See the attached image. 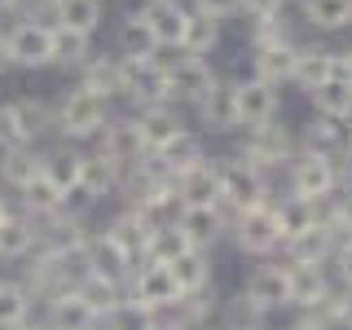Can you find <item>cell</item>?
Returning <instances> with one entry per match:
<instances>
[{
  "label": "cell",
  "instance_id": "be15d7a7",
  "mask_svg": "<svg viewBox=\"0 0 352 330\" xmlns=\"http://www.w3.org/2000/svg\"><path fill=\"white\" fill-rule=\"evenodd\" d=\"M53 5H58V0H53Z\"/></svg>",
  "mask_w": 352,
  "mask_h": 330
},
{
  "label": "cell",
  "instance_id": "277c9868",
  "mask_svg": "<svg viewBox=\"0 0 352 330\" xmlns=\"http://www.w3.org/2000/svg\"><path fill=\"white\" fill-rule=\"evenodd\" d=\"M216 172H220V207H225L229 216L269 203V181H264V172L238 163L234 154H229V159H216Z\"/></svg>",
  "mask_w": 352,
  "mask_h": 330
},
{
  "label": "cell",
  "instance_id": "e7e4bbea",
  "mask_svg": "<svg viewBox=\"0 0 352 330\" xmlns=\"http://www.w3.org/2000/svg\"><path fill=\"white\" fill-rule=\"evenodd\" d=\"M97 330H102V326H97Z\"/></svg>",
  "mask_w": 352,
  "mask_h": 330
},
{
  "label": "cell",
  "instance_id": "2e32d148",
  "mask_svg": "<svg viewBox=\"0 0 352 330\" xmlns=\"http://www.w3.org/2000/svg\"><path fill=\"white\" fill-rule=\"evenodd\" d=\"M234 97H238V128H260L278 119V88L260 80H238Z\"/></svg>",
  "mask_w": 352,
  "mask_h": 330
},
{
  "label": "cell",
  "instance_id": "c3c4849f",
  "mask_svg": "<svg viewBox=\"0 0 352 330\" xmlns=\"http://www.w3.org/2000/svg\"><path fill=\"white\" fill-rule=\"evenodd\" d=\"M190 9H198V14L225 22V18H238L242 14V0H190Z\"/></svg>",
  "mask_w": 352,
  "mask_h": 330
},
{
  "label": "cell",
  "instance_id": "f907efd6",
  "mask_svg": "<svg viewBox=\"0 0 352 330\" xmlns=\"http://www.w3.org/2000/svg\"><path fill=\"white\" fill-rule=\"evenodd\" d=\"M330 273H335V282H339V286H348V291H352V238H348V242H339V247H335V260H330Z\"/></svg>",
  "mask_w": 352,
  "mask_h": 330
},
{
  "label": "cell",
  "instance_id": "83f0119b",
  "mask_svg": "<svg viewBox=\"0 0 352 330\" xmlns=\"http://www.w3.org/2000/svg\"><path fill=\"white\" fill-rule=\"evenodd\" d=\"M80 88L93 93V97H102V102L124 97V71H119V58H88L80 66Z\"/></svg>",
  "mask_w": 352,
  "mask_h": 330
},
{
  "label": "cell",
  "instance_id": "1f68e13d",
  "mask_svg": "<svg viewBox=\"0 0 352 330\" xmlns=\"http://www.w3.org/2000/svg\"><path fill=\"white\" fill-rule=\"evenodd\" d=\"M119 58H128V62H154L159 58V40L150 36V27L141 22L137 9L119 22Z\"/></svg>",
  "mask_w": 352,
  "mask_h": 330
},
{
  "label": "cell",
  "instance_id": "8992f818",
  "mask_svg": "<svg viewBox=\"0 0 352 330\" xmlns=\"http://www.w3.org/2000/svg\"><path fill=\"white\" fill-rule=\"evenodd\" d=\"M286 181H291V198H304V203H322V198L339 194V168L308 150H300L286 163Z\"/></svg>",
  "mask_w": 352,
  "mask_h": 330
},
{
  "label": "cell",
  "instance_id": "ee69618b",
  "mask_svg": "<svg viewBox=\"0 0 352 330\" xmlns=\"http://www.w3.org/2000/svg\"><path fill=\"white\" fill-rule=\"evenodd\" d=\"M190 251V242H185V234L181 229H159V234H150V242H146V256H141V264H176Z\"/></svg>",
  "mask_w": 352,
  "mask_h": 330
},
{
  "label": "cell",
  "instance_id": "b9f144b4",
  "mask_svg": "<svg viewBox=\"0 0 352 330\" xmlns=\"http://www.w3.org/2000/svg\"><path fill=\"white\" fill-rule=\"evenodd\" d=\"M80 159L84 154H75L71 146H62V150H53V154H44V176H49L53 185L62 190V198L80 185Z\"/></svg>",
  "mask_w": 352,
  "mask_h": 330
},
{
  "label": "cell",
  "instance_id": "6f0895ef",
  "mask_svg": "<svg viewBox=\"0 0 352 330\" xmlns=\"http://www.w3.org/2000/svg\"><path fill=\"white\" fill-rule=\"evenodd\" d=\"M282 330H317L313 322H304V317H300V322H291V326H282Z\"/></svg>",
  "mask_w": 352,
  "mask_h": 330
},
{
  "label": "cell",
  "instance_id": "f6af8a7d",
  "mask_svg": "<svg viewBox=\"0 0 352 330\" xmlns=\"http://www.w3.org/2000/svg\"><path fill=\"white\" fill-rule=\"evenodd\" d=\"M291 44H300L295 40V27H291V18H269V22H251V53H260V49H291Z\"/></svg>",
  "mask_w": 352,
  "mask_h": 330
},
{
  "label": "cell",
  "instance_id": "91938a15",
  "mask_svg": "<svg viewBox=\"0 0 352 330\" xmlns=\"http://www.w3.org/2000/svg\"><path fill=\"white\" fill-rule=\"evenodd\" d=\"M0 14H14V0H0Z\"/></svg>",
  "mask_w": 352,
  "mask_h": 330
},
{
  "label": "cell",
  "instance_id": "680465c9",
  "mask_svg": "<svg viewBox=\"0 0 352 330\" xmlns=\"http://www.w3.org/2000/svg\"><path fill=\"white\" fill-rule=\"evenodd\" d=\"M0 220H9V203H5V194H0Z\"/></svg>",
  "mask_w": 352,
  "mask_h": 330
},
{
  "label": "cell",
  "instance_id": "6125c7cd",
  "mask_svg": "<svg viewBox=\"0 0 352 330\" xmlns=\"http://www.w3.org/2000/svg\"><path fill=\"white\" fill-rule=\"evenodd\" d=\"M159 330H172V326H163V322H159Z\"/></svg>",
  "mask_w": 352,
  "mask_h": 330
},
{
  "label": "cell",
  "instance_id": "9f6ffc18",
  "mask_svg": "<svg viewBox=\"0 0 352 330\" xmlns=\"http://www.w3.org/2000/svg\"><path fill=\"white\" fill-rule=\"evenodd\" d=\"M9 66V44H5V36H0V71Z\"/></svg>",
  "mask_w": 352,
  "mask_h": 330
},
{
  "label": "cell",
  "instance_id": "6da1fadb",
  "mask_svg": "<svg viewBox=\"0 0 352 330\" xmlns=\"http://www.w3.org/2000/svg\"><path fill=\"white\" fill-rule=\"evenodd\" d=\"M295 154H300V137L273 119V124L247 128V137L238 141L234 159L247 163V168H256V172H273V168H282V163H291Z\"/></svg>",
  "mask_w": 352,
  "mask_h": 330
},
{
  "label": "cell",
  "instance_id": "5b68a950",
  "mask_svg": "<svg viewBox=\"0 0 352 330\" xmlns=\"http://www.w3.org/2000/svg\"><path fill=\"white\" fill-rule=\"evenodd\" d=\"M9 62L14 66H27V71H40V66H53L58 62V31L40 18H22L9 27Z\"/></svg>",
  "mask_w": 352,
  "mask_h": 330
},
{
  "label": "cell",
  "instance_id": "8d00e7d4",
  "mask_svg": "<svg viewBox=\"0 0 352 330\" xmlns=\"http://www.w3.org/2000/svg\"><path fill=\"white\" fill-rule=\"evenodd\" d=\"M278 207V225H282V247L291 238L308 234V229H317V203H304V198H282Z\"/></svg>",
  "mask_w": 352,
  "mask_h": 330
},
{
  "label": "cell",
  "instance_id": "bcb514c9",
  "mask_svg": "<svg viewBox=\"0 0 352 330\" xmlns=\"http://www.w3.org/2000/svg\"><path fill=\"white\" fill-rule=\"evenodd\" d=\"M102 330H159V313H150V308L124 300V304H115L102 317Z\"/></svg>",
  "mask_w": 352,
  "mask_h": 330
},
{
  "label": "cell",
  "instance_id": "7dc6e473",
  "mask_svg": "<svg viewBox=\"0 0 352 330\" xmlns=\"http://www.w3.org/2000/svg\"><path fill=\"white\" fill-rule=\"evenodd\" d=\"M58 31V27H53ZM93 58V40L88 36H75V31H58V62L62 66H84Z\"/></svg>",
  "mask_w": 352,
  "mask_h": 330
},
{
  "label": "cell",
  "instance_id": "484cf974",
  "mask_svg": "<svg viewBox=\"0 0 352 330\" xmlns=\"http://www.w3.org/2000/svg\"><path fill=\"white\" fill-rule=\"evenodd\" d=\"M9 119H14V128H18V137L27 141H40L44 132H58V124H53V106L49 102H36V97H18V102H9Z\"/></svg>",
  "mask_w": 352,
  "mask_h": 330
},
{
  "label": "cell",
  "instance_id": "7a4b0ae2",
  "mask_svg": "<svg viewBox=\"0 0 352 330\" xmlns=\"http://www.w3.org/2000/svg\"><path fill=\"white\" fill-rule=\"evenodd\" d=\"M53 124H58V132L66 141H88V137L97 141L102 128L110 124V102L84 93V88L75 84L71 93H62V102L53 106Z\"/></svg>",
  "mask_w": 352,
  "mask_h": 330
},
{
  "label": "cell",
  "instance_id": "db71d44e",
  "mask_svg": "<svg viewBox=\"0 0 352 330\" xmlns=\"http://www.w3.org/2000/svg\"><path fill=\"white\" fill-rule=\"evenodd\" d=\"M339 75H344V80H352V44L348 49H339V66H335Z\"/></svg>",
  "mask_w": 352,
  "mask_h": 330
},
{
  "label": "cell",
  "instance_id": "d4e9b609",
  "mask_svg": "<svg viewBox=\"0 0 352 330\" xmlns=\"http://www.w3.org/2000/svg\"><path fill=\"white\" fill-rule=\"evenodd\" d=\"M132 119H137V128H141V137H146L150 154L159 150V146H168L176 132H185V119H181V110H176V106H141Z\"/></svg>",
  "mask_w": 352,
  "mask_h": 330
},
{
  "label": "cell",
  "instance_id": "11a10c76",
  "mask_svg": "<svg viewBox=\"0 0 352 330\" xmlns=\"http://www.w3.org/2000/svg\"><path fill=\"white\" fill-rule=\"evenodd\" d=\"M339 190H344V198H352V163L339 172Z\"/></svg>",
  "mask_w": 352,
  "mask_h": 330
},
{
  "label": "cell",
  "instance_id": "836d02e7",
  "mask_svg": "<svg viewBox=\"0 0 352 330\" xmlns=\"http://www.w3.org/2000/svg\"><path fill=\"white\" fill-rule=\"evenodd\" d=\"M300 18L313 31H344L352 27V0H300Z\"/></svg>",
  "mask_w": 352,
  "mask_h": 330
},
{
  "label": "cell",
  "instance_id": "f1b7e54d",
  "mask_svg": "<svg viewBox=\"0 0 352 330\" xmlns=\"http://www.w3.org/2000/svg\"><path fill=\"white\" fill-rule=\"evenodd\" d=\"M36 176H44V154H36V146H18V150H5L0 154V181L9 190H27Z\"/></svg>",
  "mask_w": 352,
  "mask_h": 330
},
{
  "label": "cell",
  "instance_id": "603a6c76",
  "mask_svg": "<svg viewBox=\"0 0 352 330\" xmlns=\"http://www.w3.org/2000/svg\"><path fill=\"white\" fill-rule=\"evenodd\" d=\"M313 115L317 119H335V124H352V80H344V75H330L326 84H317L313 93Z\"/></svg>",
  "mask_w": 352,
  "mask_h": 330
},
{
  "label": "cell",
  "instance_id": "9c48e42d",
  "mask_svg": "<svg viewBox=\"0 0 352 330\" xmlns=\"http://www.w3.org/2000/svg\"><path fill=\"white\" fill-rule=\"evenodd\" d=\"M97 154L128 172V168H137V163L150 159V146H146V137H141L137 119L128 115V119H110V124L102 128V137H97Z\"/></svg>",
  "mask_w": 352,
  "mask_h": 330
},
{
  "label": "cell",
  "instance_id": "44dd1931",
  "mask_svg": "<svg viewBox=\"0 0 352 330\" xmlns=\"http://www.w3.org/2000/svg\"><path fill=\"white\" fill-rule=\"evenodd\" d=\"M40 326L44 330H97L102 322H97V313L80 300V291H66V295H58V300H49Z\"/></svg>",
  "mask_w": 352,
  "mask_h": 330
},
{
  "label": "cell",
  "instance_id": "60d3db41",
  "mask_svg": "<svg viewBox=\"0 0 352 330\" xmlns=\"http://www.w3.org/2000/svg\"><path fill=\"white\" fill-rule=\"evenodd\" d=\"M216 313H220V330H264V317H269V313H260V308L251 304L242 291L229 295Z\"/></svg>",
  "mask_w": 352,
  "mask_h": 330
},
{
  "label": "cell",
  "instance_id": "cb8c5ba5",
  "mask_svg": "<svg viewBox=\"0 0 352 330\" xmlns=\"http://www.w3.org/2000/svg\"><path fill=\"white\" fill-rule=\"evenodd\" d=\"M102 18H106V0H58V5H53V27L88 36V40L102 27Z\"/></svg>",
  "mask_w": 352,
  "mask_h": 330
},
{
  "label": "cell",
  "instance_id": "f546056e",
  "mask_svg": "<svg viewBox=\"0 0 352 330\" xmlns=\"http://www.w3.org/2000/svg\"><path fill=\"white\" fill-rule=\"evenodd\" d=\"M212 313H216V304H212V295H181L168 313H159V322L163 326H172V330H207L212 326Z\"/></svg>",
  "mask_w": 352,
  "mask_h": 330
},
{
  "label": "cell",
  "instance_id": "7c38bea8",
  "mask_svg": "<svg viewBox=\"0 0 352 330\" xmlns=\"http://www.w3.org/2000/svg\"><path fill=\"white\" fill-rule=\"evenodd\" d=\"M220 80V75L207 66L203 58H176L168 62V88H172V106H198L207 93H212V84Z\"/></svg>",
  "mask_w": 352,
  "mask_h": 330
},
{
  "label": "cell",
  "instance_id": "681fc988",
  "mask_svg": "<svg viewBox=\"0 0 352 330\" xmlns=\"http://www.w3.org/2000/svg\"><path fill=\"white\" fill-rule=\"evenodd\" d=\"M242 14H247V22H269L286 14V0H242Z\"/></svg>",
  "mask_w": 352,
  "mask_h": 330
},
{
  "label": "cell",
  "instance_id": "4316f807",
  "mask_svg": "<svg viewBox=\"0 0 352 330\" xmlns=\"http://www.w3.org/2000/svg\"><path fill=\"white\" fill-rule=\"evenodd\" d=\"M176 286H181V295H203L212 291V278H216V264H212V251H185L176 264H168Z\"/></svg>",
  "mask_w": 352,
  "mask_h": 330
},
{
  "label": "cell",
  "instance_id": "7402d4cb",
  "mask_svg": "<svg viewBox=\"0 0 352 330\" xmlns=\"http://www.w3.org/2000/svg\"><path fill=\"white\" fill-rule=\"evenodd\" d=\"M335 66H339V53L335 49H326V44H300L291 84H300L304 93H313L317 84H326L330 75H335Z\"/></svg>",
  "mask_w": 352,
  "mask_h": 330
},
{
  "label": "cell",
  "instance_id": "f35d334b",
  "mask_svg": "<svg viewBox=\"0 0 352 330\" xmlns=\"http://www.w3.org/2000/svg\"><path fill=\"white\" fill-rule=\"evenodd\" d=\"M31 247H36V225H31V216L0 220V260H22Z\"/></svg>",
  "mask_w": 352,
  "mask_h": 330
},
{
  "label": "cell",
  "instance_id": "4fadbf2b",
  "mask_svg": "<svg viewBox=\"0 0 352 330\" xmlns=\"http://www.w3.org/2000/svg\"><path fill=\"white\" fill-rule=\"evenodd\" d=\"M176 229L185 234V242H190L194 251H212L216 242L229 234V212L220 203H212V207H185L181 220H176Z\"/></svg>",
  "mask_w": 352,
  "mask_h": 330
},
{
  "label": "cell",
  "instance_id": "ffe728a7",
  "mask_svg": "<svg viewBox=\"0 0 352 330\" xmlns=\"http://www.w3.org/2000/svg\"><path fill=\"white\" fill-rule=\"evenodd\" d=\"M176 198H181V207H212L220 203V172H216V159L198 163L194 172L176 176Z\"/></svg>",
  "mask_w": 352,
  "mask_h": 330
},
{
  "label": "cell",
  "instance_id": "d590c367",
  "mask_svg": "<svg viewBox=\"0 0 352 330\" xmlns=\"http://www.w3.org/2000/svg\"><path fill=\"white\" fill-rule=\"evenodd\" d=\"M106 234L115 238L119 247H124L128 256L141 264V256H146V242H150V229H146V220H141L137 212H132V207H124V212H119L115 220H110V225H106Z\"/></svg>",
  "mask_w": 352,
  "mask_h": 330
},
{
  "label": "cell",
  "instance_id": "94428289",
  "mask_svg": "<svg viewBox=\"0 0 352 330\" xmlns=\"http://www.w3.org/2000/svg\"><path fill=\"white\" fill-rule=\"evenodd\" d=\"M18 330H44V326H40V322H36V326H31V322H27V326H18Z\"/></svg>",
  "mask_w": 352,
  "mask_h": 330
},
{
  "label": "cell",
  "instance_id": "d6a6232c",
  "mask_svg": "<svg viewBox=\"0 0 352 330\" xmlns=\"http://www.w3.org/2000/svg\"><path fill=\"white\" fill-rule=\"evenodd\" d=\"M220 44V22L190 9V18H185V36H181V58H212V49Z\"/></svg>",
  "mask_w": 352,
  "mask_h": 330
},
{
  "label": "cell",
  "instance_id": "f5cc1de1",
  "mask_svg": "<svg viewBox=\"0 0 352 330\" xmlns=\"http://www.w3.org/2000/svg\"><path fill=\"white\" fill-rule=\"evenodd\" d=\"M339 330H352V291L344 286V300H339Z\"/></svg>",
  "mask_w": 352,
  "mask_h": 330
},
{
  "label": "cell",
  "instance_id": "9a60e30c",
  "mask_svg": "<svg viewBox=\"0 0 352 330\" xmlns=\"http://www.w3.org/2000/svg\"><path fill=\"white\" fill-rule=\"evenodd\" d=\"M154 163H159V172L168 176V181H176V176H185V172H194L198 163H207V150H203V137L198 132H176V137L168 141V146H159L150 154Z\"/></svg>",
  "mask_w": 352,
  "mask_h": 330
},
{
  "label": "cell",
  "instance_id": "e575fe53",
  "mask_svg": "<svg viewBox=\"0 0 352 330\" xmlns=\"http://www.w3.org/2000/svg\"><path fill=\"white\" fill-rule=\"evenodd\" d=\"M286 264H330L335 260V238L326 229H308V234L286 242Z\"/></svg>",
  "mask_w": 352,
  "mask_h": 330
},
{
  "label": "cell",
  "instance_id": "ba28073f",
  "mask_svg": "<svg viewBox=\"0 0 352 330\" xmlns=\"http://www.w3.org/2000/svg\"><path fill=\"white\" fill-rule=\"evenodd\" d=\"M242 295H247L260 313H282V308H291V264H286V260L256 264V269L247 273Z\"/></svg>",
  "mask_w": 352,
  "mask_h": 330
},
{
  "label": "cell",
  "instance_id": "7bdbcfd3",
  "mask_svg": "<svg viewBox=\"0 0 352 330\" xmlns=\"http://www.w3.org/2000/svg\"><path fill=\"white\" fill-rule=\"evenodd\" d=\"M75 291H80V300L97 313V322H102L115 304H124V286H119V282H106V278H80Z\"/></svg>",
  "mask_w": 352,
  "mask_h": 330
},
{
  "label": "cell",
  "instance_id": "3957f363",
  "mask_svg": "<svg viewBox=\"0 0 352 330\" xmlns=\"http://www.w3.org/2000/svg\"><path fill=\"white\" fill-rule=\"evenodd\" d=\"M229 238H234V247L242 256H273V251H282V225H278V207L264 203V207H251V212H238L229 216Z\"/></svg>",
  "mask_w": 352,
  "mask_h": 330
},
{
  "label": "cell",
  "instance_id": "816d5d0a",
  "mask_svg": "<svg viewBox=\"0 0 352 330\" xmlns=\"http://www.w3.org/2000/svg\"><path fill=\"white\" fill-rule=\"evenodd\" d=\"M18 146H27V141L18 137V128H14V119H9V110L0 106V150H18Z\"/></svg>",
  "mask_w": 352,
  "mask_h": 330
},
{
  "label": "cell",
  "instance_id": "ac0fdd59",
  "mask_svg": "<svg viewBox=\"0 0 352 330\" xmlns=\"http://www.w3.org/2000/svg\"><path fill=\"white\" fill-rule=\"evenodd\" d=\"M198 124L207 132H238V97H234V80H216L212 93L194 106Z\"/></svg>",
  "mask_w": 352,
  "mask_h": 330
},
{
  "label": "cell",
  "instance_id": "ab89813d",
  "mask_svg": "<svg viewBox=\"0 0 352 330\" xmlns=\"http://www.w3.org/2000/svg\"><path fill=\"white\" fill-rule=\"evenodd\" d=\"M31 317V291L22 282H5L0 278V330H18Z\"/></svg>",
  "mask_w": 352,
  "mask_h": 330
},
{
  "label": "cell",
  "instance_id": "8fae6325",
  "mask_svg": "<svg viewBox=\"0 0 352 330\" xmlns=\"http://www.w3.org/2000/svg\"><path fill=\"white\" fill-rule=\"evenodd\" d=\"M84 269H88L84 278H106V282L124 286L132 278V269H137V260L102 229V234H88V242H84Z\"/></svg>",
  "mask_w": 352,
  "mask_h": 330
},
{
  "label": "cell",
  "instance_id": "74e56055",
  "mask_svg": "<svg viewBox=\"0 0 352 330\" xmlns=\"http://www.w3.org/2000/svg\"><path fill=\"white\" fill-rule=\"evenodd\" d=\"M22 207H27V216L44 220V216L66 212V198H62V190L49 181V176H36V181H31L27 190H22Z\"/></svg>",
  "mask_w": 352,
  "mask_h": 330
},
{
  "label": "cell",
  "instance_id": "30bf717a",
  "mask_svg": "<svg viewBox=\"0 0 352 330\" xmlns=\"http://www.w3.org/2000/svg\"><path fill=\"white\" fill-rule=\"evenodd\" d=\"M300 150L317 154V159L335 163L339 172L352 163V124H335V119H308L304 124V137H300Z\"/></svg>",
  "mask_w": 352,
  "mask_h": 330
},
{
  "label": "cell",
  "instance_id": "52a82bcc",
  "mask_svg": "<svg viewBox=\"0 0 352 330\" xmlns=\"http://www.w3.org/2000/svg\"><path fill=\"white\" fill-rule=\"evenodd\" d=\"M124 300L150 308V313H168L181 300V286H176L172 269H163V264H137L132 278L124 282Z\"/></svg>",
  "mask_w": 352,
  "mask_h": 330
},
{
  "label": "cell",
  "instance_id": "5bb4252c",
  "mask_svg": "<svg viewBox=\"0 0 352 330\" xmlns=\"http://www.w3.org/2000/svg\"><path fill=\"white\" fill-rule=\"evenodd\" d=\"M137 14H141V22L150 27V36L159 40V49H181L190 5H176V0H146Z\"/></svg>",
  "mask_w": 352,
  "mask_h": 330
},
{
  "label": "cell",
  "instance_id": "4dcf8cb0",
  "mask_svg": "<svg viewBox=\"0 0 352 330\" xmlns=\"http://www.w3.org/2000/svg\"><path fill=\"white\" fill-rule=\"evenodd\" d=\"M295 53H300V44H291V49H260L256 58H251V80H260V84H269V88L291 84Z\"/></svg>",
  "mask_w": 352,
  "mask_h": 330
},
{
  "label": "cell",
  "instance_id": "e0dca14e",
  "mask_svg": "<svg viewBox=\"0 0 352 330\" xmlns=\"http://www.w3.org/2000/svg\"><path fill=\"white\" fill-rule=\"evenodd\" d=\"M335 286L339 282L330 273V264H291V308H300V313L322 304Z\"/></svg>",
  "mask_w": 352,
  "mask_h": 330
},
{
  "label": "cell",
  "instance_id": "d6986e66",
  "mask_svg": "<svg viewBox=\"0 0 352 330\" xmlns=\"http://www.w3.org/2000/svg\"><path fill=\"white\" fill-rule=\"evenodd\" d=\"M119 185H124V168H115L110 159H102V154H84L80 159V190L88 203H97V198H106V194H119Z\"/></svg>",
  "mask_w": 352,
  "mask_h": 330
}]
</instances>
